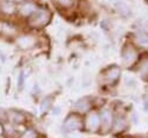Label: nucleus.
I'll use <instances>...</instances> for the list:
<instances>
[{
    "label": "nucleus",
    "mask_w": 148,
    "mask_h": 138,
    "mask_svg": "<svg viewBox=\"0 0 148 138\" xmlns=\"http://www.w3.org/2000/svg\"><path fill=\"white\" fill-rule=\"evenodd\" d=\"M51 14L46 8H37L34 14L29 17V24L34 28H39L45 26L50 21Z\"/></svg>",
    "instance_id": "f257e3e1"
},
{
    "label": "nucleus",
    "mask_w": 148,
    "mask_h": 138,
    "mask_svg": "<svg viewBox=\"0 0 148 138\" xmlns=\"http://www.w3.org/2000/svg\"><path fill=\"white\" fill-rule=\"evenodd\" d=\"M90 108H91V101L88 97H82L74 104V109L80 114H84L89 111Z\"/></svg>",
    "instance_id": "1a4fd4ad"
},
{
    "label": "nucleus",
    "mask_w": 148,
    "mask_h": 138,
    "mask_svg": "<svg viewBox=\"0 0 148 138\" xmlns=\"http://www.w3.org/2000/svg\"><path fill=\"white\" fill-rule=\"evenodd\" d=\"M2 131L5 132V135L7 136V138H17L18 137L16 125L10 124L8 122L2 123Z\"/></svg>",
    "instance_id": "9b49d317"
},
{
    "label": "nucleus",
    "mask_w": 148,
    "mask_h": 138,
    "mask_svg": "<svg viewBox=\"0 0 148 138\" xmlns=\"http://www.w3.org/2000/svg\"><path fill=\"white\" fill-rule=\"evenodd\" d=\"M17 138H38V132L32 128H27L18 135Z\"/></svg>",
    "instance_id": "f8f14e48"
},
{
    "label": "nucleus",
    "mask_w": 148,
    "mask_h": 138,
    "mask_svg": "<svg viewBox=\"0 0 148 138\" xmlns=\"http://www.w3.org/2000/svg\"><path fill=\"white\" fill-rule=\"evenodd\" d=\"M36 44V38L31 35H21L16 38V45L22 50H29Z\"/></svg>",
    "instance_id": "39448f33"
},
{
    "label": "nucleus",
    "mask_w": 148,
    "mask_h": 138,
    "mask_svg": "<svg viewBox=\"0 0 148 138\" xmlns=\"http://www.w3.org/2000/svg\"><path fill=\"white\" fill-rule=\"evenodd\" d=\"M139 42L143 45H148V35L143 34V32L139 34Z\"/></svg>",
    "instance_id": "dca6fc26"
},
{
    "label": "nucleus",
    "mask_w": 148,
    "mask_h": 138,
    "mask_svg": "<svg viewBox=\"0 0 148 138\" xmlns=\"http://www.w3.org/2000/svg\"><path fill=\"white\" fill-rule=\"evenodd\" d=\"M6 118L8 123L10 124H14V125H21V124H24L25 121H27V117L24 114H22L21 111H17V110H9L6 112Z\"/></svg>",
    "instance_id": "20e7f679"
},
{
    "label": "nucleus",
    "mask_w": 148,
    "mask_h": 138,
    "mask_svg": "<svg viewBox=\"0 0 148 138\" xmlns=\"http://www.w3.org/2000/svg\"><path fill=\"white\" fill-rule=\"evenodd\" d=\"M142 74L145 75V77H147L148 75V60L145 63V65L142 66Z\"/></svg>",
    "instance_id": "a211bd4d"
},
{
    "label": "nucleus",
    "mask_w": 148,
    "mask_h": 138,
    "mask_svg": "<svg viewBox=\"0 0 148 138\" xmlns=\"http://www.w3.org/2000/svg\"><path fill=\"white\" fill-rule=\"evenodd\" d=\"M82 125H83V122H82L81 117L77 114H72V115H69L65 119L64 125H62V129L66 132H73V131L80 130L82 128Z\"/></svg>",
    "instance_id": "f03ea898"
},
{
    "label": "nucleus",
    "mask_w": 148,
    "mask_h": 138,
    "mask_svg": "<svg viewBox=\"0 0 148 138\" xmlns=\"http://www.w3.org/2000/svg\"><path fill=\"white\" fill-rule=\"evenodd\" d=\"M12 1H14V2H22V1H24V0H12Z\"/></svg>",
    "instance_id": "6ab92c4d"
},
{
    "label": "nucleus",
    "mask_w": 148,
    "mask_h": 138,
    "mask_svg": "<svg viewBox=\"0 0 148 138\" xmlns=\"http://www.w3.org/2000/svg\"><path fill=\"white\" fill-rule=\"evenodd\" d=\"M51 103H52V99H51V97H46V99H44L43 102H42V104H40V110H42L43 112L47 111V109L51 107Z\"/></svg>",
    "instance_id": "4468645a"
},
{
    "label": "nucleus",
    "mask_w": 148,
    "mask_h": 138,
    "mask_svg": "<svg viewBox=\"0 0 148 138\" xmlns=\"http://www.w3.org/2000/svg\"><path fill=\"white\" fill-rule=\"evenodd\" d=\"M118 77H119V71H118L117 68H111V70L109 71V73H108V80H109L110 82L114 81Z\"/></svg>",
    "instance_id": "ddd939ff"
},
{
    "label": "nucleus",
    "mask_w": 148,
    "mask_h": 138,
    "mask_svg": "<svg viewBox=\"0 0 148 138\" xmlns=\"http://www.w3.org/2000/svg\"><path fill=\"white\" fill-rule=\"evenodd\" d=\"M84 126L88 131L90 132H96L101 129V121H99V114L95 112V111H91V112H88V115L86 116V119H84Z\"/></svg>",
    "instance_id": "7ed1b4c3"
},
{
    "label": "nucleus",
    "mask_w": 148,
    "mask_h": 138,
    "mask_svg": "<svg viewBox=\"0 0 148 138\" xmlns=\"http://www.w3.org/2000/svg\"><path fill=\"white\" fill-rule=\"evenodd\" d=\"M17 32L16 27L8 21H0V35L3 36H14Z\"/></svg>",
    "instance_id": "6e6552de"
},
{
    "label": "nucleus",
    "mask_w": 148,
    "mask_h": 138,
    "mask_svg": "<svg viewBox=\"0 0 148 138\" xmlns=\"http://www.w3.org/2000/svg\"><path fill=\"white\" fill-rule=\"evenodd\" d=\"M24 80H25V73L22 71V72H20L18 77H17V87H18V89H22L23 88Z\"/></svg>",
    "instance_id": "2eb2a0df"
},
{
    "label": "nucleus",
    "mask_w": 148,
    "mask_h": 138,
    "mask_svg": "<svg viewBox=\"0 0 148 138\" xmlns=\"http://www.w3.org/2000/svg\"><path fill=\"white\" fill-rule=\"evenodd\" d=\"M99 121H101V129L106 131L111 128L112 125V114L109 109H104L102 110V112L99 114Z\"/></svg>",
    "instance_id": "0eeeda50"
},
{
    "label": "nucleus",
    "mask_w": 148,
    "mask_h": 138,
    "mask_svg": "<svg viewBox=\"0 0 148 138\" xmlns=\"http://www.w3.org/2000/svg\"><path fill=\"white\" fill-rule=\"evenodd\" d=\"M37 9V6L35 2L32 1H22L18 6V13L22 15V16H30L31 14L35 13V10Z\"/></svg>",
    "instance_id": "423d86ee"
},
{
    "label": "nucleus",
    "mask_w": 148,
    "mask_h": 138,
    "mask_svg": "<svg viewBox=\"0 0 148 138\" xmlns=\"http://www.w3.org/2000/svg\"><path fill=\"white\" fill-rule=\"evenodd\" d=\"M0 10H1V13L6 14V15H12L15 13L16 6L10 0H3L0 2Z\"/></svg>",
    "instance_id": "9d476101"
},
{
    "label": "nucleus",
    "mask_w": 148,
    "mask_h": 138,
    "mask_svg": "<svg viewBox=\"0 0 148 138\" xmlns=\"http://www.w3.org/2000/svg\"><path fill=\"white\" fill-rule=\"evenodd\" d=\"M60 6H62V7H68V6H71L72 5V0H56Z\"/></svg>",
    "instance_id": "f3484780"
}]
</instances>
